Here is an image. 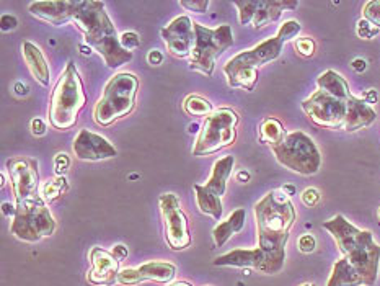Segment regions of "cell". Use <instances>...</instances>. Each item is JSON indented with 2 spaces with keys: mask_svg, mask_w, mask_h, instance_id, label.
I'll use <instances>...</instances> for the list:
<instances>
[{
  "mask_svg": "<svg viewBox=\"0 0 380 286\" xmlns=\"http://www.w3.org/2000/svg\"><path fill=\"white\" fill-rule=\"evenodd\" d=\"M258 247L266 256L269 275L279 273L286 262V244L295 222V208L283 190L269 191L255 205Z\"/></svg>",
  "mask_w": 380,
  "mask_h": 286,
  "instance_id": "6da1fadb",
  "label": "cell"
},
{
  "mask_svg": "<svg viewBox=\"0 0 380 286\" xmlns=\"http://www.w3.org/2000/svg\"><path fill=\"white\" fill-rule=\"evenodd\" d=\"M74 22L85 36V43L105 59L108 67L116 69L133 59L131 51L121 46L116 28L108 17L103 2L80 0Z\"/></svg>",
  "mask_w": 380,
  "mask_h": 286,
  "instance_id": "7a4b0ae2",
  "label": "cell"
},
{
  "mask_svg": "<svg viewBox=\"0 0 380 286\" xmlns=\"http://www.w3.org/2000/svg\"><path fill=\"white\" fill-rule=\"evenodd\" d=\"M324 229L331 234L343 256L361 275L364 285H376L380 265V246L374 241L372 232L357 229L343 215H336L330 221H325Z\"/></svg>",
  "mask_w": 380,
  "mask_h": 286,
  "instance_id": "3957f363",
  "label": "cell"
},
{
  "mask_svg": "<svg viewBox=\"0 0 380 286\" xmlns=\"http://www.w3.org/2000/svg\"><path fill=\"white\" fill-rule=\"evenodd\" d=\"M87 103L83 84L79 76V71L74 62H67L64 72L51 95L49 103V123L54 129L67 131L75 126L79 114Z\"/></svg>",
  "mask_w": 380,
  "mask_h": 286,
  "instance_id": "277c9868",
  "label": "cell"
},
{
  "mask_svg": "<svg viewBox=\"0 0 380 286\" xmlns=\"http://www.w3.org/2000/svg\"><path fill=\"white\" fill-rule=\"evenodd\" d=\"M137 90L139 81L131 72H119L113 76L93 110V119L98 126H109L118 119L128 117L136 107Z\"/></svg>",
  "mask_w": 380,
  "mask_h": 286,
  "instance_id": "5b68a950",
  "label": "cell"
},
{
  "mask_svg": "<svg viewBox=\"0 0 380 286\" xmlns=\"http://www.w3.org/2000/svg\"><path fill=\"white\" fill-rule=\"evenodd\" d=\"M196 43L190 56V69L211 77L214 72L216 59L233 44V31L231 25H221L219 28H206L195 22Z\"/></svg>",
  "mask_w": 380,
  "mask_h": 286,
  "instance_id": "8992f818",
  "label": "cell"
},
{
  "mask_svg": "<svg viewBox=\"0 0 380 286\" xmlns=\"http://www.w3.org/2000/svg\"><path fill=\"white\" fill-rule=\"evenodd\" d=\"M274 157L283 167L300 175H314L320 170L321 154L317 144L304 131L289 133L283 143L271 148Z\"/></svg>",
  "mask_w": 380,
  "mask_h": 286,
  "instance_id": "52a82bcc",
  "label": "cell"
},
{
  "mask_svg": "<svg viewBox=\"0 0 380 286\" xmlns=\"http://www.w3.org/2000/svg\"><path fill=\"white\" fill-rule=\"evenodd\" d=\"M238 119L240 118L237 112H233L232 108H221V110L212 112L197 134L192 155L196 157L212 155L232 145L237 139Z\"/></svg>",
  "mask_w": 380,
  "mask_h": 286,
  "instance_id": "ba28073f",
  "label": "cell"
},
{
  "mask_svg": "<svg viewBox=\"0 0 380 286\" xmlns=\"http://www.w3.org/2000/svg\"><path fill=\"white\" fill-rule=\"evenodd\" d=\"M15 206H17V215L10 225V234H13L20 241L31 244L53 236L56 221L51 215L48 203L43 198Z\"/></svg>",
  "mask_w": 380,
  "mask_h": 286,
  "instance_id": "9c48e42d",
  "label": "cell"
},
{
  "mask_svg": "<svg viewBox=\"0 0 380 286\" xmlns=\"http://www.w3.org/2000/svg\"><path fill=\"white\" fill-rule=\"evenodd\" d=\"M302 110L315 126L343 129L348 113V102L338 100L324 90H317L302 102Z\"/></svg>",
  "mask_w": 380,
  "mask_h": 286,
  "instance_id": "30bf717a",
  "label": "cell"
},
{
  "mask_svg": "<svg viewBox=\"0 0 380 286\" xmlns=\"http://www.w3.org/2000/svg\"><path fill=\"white\" fill-rule=\"evenodd\" d=\"M160 213L165 226V239L171 251H183L191 246L188 218L181 210L180 200L175 193H164L159 198Z\"/></svg>",
  "mask_w": 380,
  "mask_h": 286,
  "instance_id": "8fae6325",
  "label": "cell"
},
{
  "mask_svg": "<svg viewBox=\"0 0 380 286\" xmlns=\"http://www.w3.org/2000/svg\"><path fill=\"white\" fill-rule=\"evenodd\" d=\"M7 172L12 181L15 205L41 200L38 160L31 157H13L7 160Z\"/></svg>",
  "mask_w": 380,
  "mask_h": 286,
  "instance_id": "7c38bea8",
  "label": "cell"
},
{
  "mask_svg": "<svg viewBox=\"0 0 380 286\" xmlns=\"http://www.w3.org/2000/svg\"><path fill=\"white\" fill-rule=\"evenodd\" d=\"M233 5L238 8V20L242 25L252 23L253 28H263L278 22L286 8L294 10L299 2H279V0H235Z\"/></svg>",
  "mask_w": 380,
  "mask_h": 286,
  "instance_id": "4fadbf2b",
  "label": "cell"
},
{
  "mask_svg": "<svg viewBox=\"0 0 380 286\" xmlns=\"http://www.w3.org/2000/svg\"><path fill=\"white\" fill-rule=\"evenodd\" d=\"M283 46H284V41L276 35L273 36V38H269L266 41H263V43H259L258 46H255L253 49L243 51V53L232 57V59L223 66V72H231L235 69H257L258 71V67L278 59L281 51H283Z\"/></svg>",
  "mask_w": 380,
  "mask_h": 286,
  "instance_id": "5bb4252c",
  "label": "cell"
},
{
  "mask_svg": "<svg viewBox=\"0 0 380 286\" xmlns=\"http://www.w3.org/2000/svg\"><path fill=\"white\" fill-rule=\"evenodd\" d=\"M162 40L175 57L180 59L190 57L196 43L195 22H191V18L186 15L176 17L168 27L162 30Z\"/></svg>",
  "mask_w": 380,
  "mask_h": 286,
  "instance_id": "9a60e30c",
  "label": "cell"
},
{
  "mask_svg": "<svg viewBox=\"0 0 380 286\" xmlns=\"http://www.w3.org/2000/svg\"><path fill=\"white\" fill-rule=\"evenodd\" d=\"M176 268L168 262H147L137 268H124L118 275V283L134 286L142 282L170 283L175 278Z\"/></svg>",
  "mask_w": 380,
  "mask_h": 286,
  "instance_id": "2e32d148",
  "label": "cell"
},
{
  "mask_svg": "<svg viewBox=\"0 0 380 286\" xmlns=\"http://www.w3.org/2000/svg\"><path fill=\"white\" fill-rule=\"evenodd\" d=\"M75 157L79 160H106L113 159L118 155V150L114 145L108 141L106 138H103L102 134H97L88 129H82L74 139L72 144Z\"/></svg>",
  "mask_w": 380,
  "mask_h": 286,
  "instance_id": "e0dca14e",
  "label": "cell"
},
{
  "mask_svg": "<svg viewBox=\"0 0 380 286\" xmlns=\"http://www.w3.org/2000/svg\"><path fill=\"white\" fill-rule=\"evenodd\" d=\"M80 0H49V2H33L30 5V13L43 22L61 27L74 22Z\"/></svg>",
  "mask_w": 380,
  "mask_h": 286,
  "instance_id": "ac0fdd59",
  "label": "cell"
},
{
  "mask_svg": "<svg viewBox=\"0 0 380 286\" xmlns=\"http://www.w3.org/2000/svg\"><path fill=\"white\" fill-rule=\"evenodd\" d=\"M92 270L87 273L88 283L97 286H111L118 282L119 260L111 252L103 251L100 247H93L90 251Z\"/></svg>",
  "mask_w": 380,
  "mask_h": 286,
  "instance_id": "d6986e66",
  "label": "cell"
},
{
  "mask_svg": "<svg viewBox=\"0 0 380 286\" xmlns=\"http://www.w3.org/2000/svg\"><path fill=\"white\" fill-rule=\"evenodd\" d=\"M216 267H240L255 268L258 272L269 275V265L266 256L259 247L255 249H235V251L223 254L214 260Z\"/></svg>",
  "mask_w": 380,
  "mask_h": 286,
  "instance_id": "ffe728a7",
  "label": "cell"
},
{
  "mask_svg": "<svg viewBox=\"0 0 380 286\" xmlns=\"http://www.w3.org/2000/svg\"><path fill=\"white\" fill-rule=\"evenodd\" d=\"M377 113L374 108L362 100V98L351 97L348 100V113L345 119V131H359L364 129L376 121Z\"/></svg>",
  "mask_w": 380,
  "mask_h": 286,
  "instance_id": "44dd1931",
  "label": "cell"
},
{
  "mask_svg": "<svg viewBox=\"0 0 380 286\" xmlns=\"http://www.w3.org/2000/svg\"><path fill=\"white\" fill-rule=\"evenodd\" d=\"M22 51H23L25 62H27L31 76H33L41 85L48 87L49 79H51L49 64H48V61H46V57L43 56V53H41V49L36 44L30 43V41H25L22 46Z\"/></svg>",
  "mask_w": 380,
  "mask_h": 286,
  "instance_id": "7402d4cb",
  "label": "cell"
},
{
  "mask_svg": "<svg viewBox=\"0 0 380 286\" xmlns=\"http://www.w3.org/2000/svg\"><path fill=\"white\" fill-rule=\"evenodd\" d=\"M233 165H235V157L233 155H226V157L219 159L212 165V172L209 180L204 185L207 190H211L212 193H216L217 196H223L227 190V181L228 177L232 175Z\"/></svg>",
  "mask_w": 380,
  "mask_h": 286,
  "instance_id": "603a6c76",
  "label": "cell"
},
{
  "mask_svg": "<svg viewBox=\"0 0 380 286\" xmlns=\"http://www.w3.org/2000/svg\"><path fill=\"white\" fill-rule=\"evenodd\" d=\"M317 85H319V90L326 92L328 95L335 97L338 98V100L348 102L353 97L350 85H348L345 77L331 69H328L324 72V74L319 76V79H317Z\"/></svg>",
  "mask_w": 380,
  "mask_h": 286,
  "instance_id": "cb8c5ba5",
  "label": "cell"
},
{
  "mask_svg": "<svg viewBox=\"0 0 380 286\" xmlns=\"http://www.w3.org/2000/svg\"><path fill=\"white\" fill-rule=\"evenodd\" d=\"M245 220H247V211H245V208H238V210L233 211L226 221L219 222L214 227V231H212V237H214L216 246L222 247L228 239L235 236L237 232H240L245 226Z\"/></svg>",
  "mask_w": 380,
  "mask_h": 286,
  "instance_id": "d4e9b609",
  "label": "cell"
},
{
  "mask_svg": "<svg viewBox=\"0 0 380 286\" xmlns=\"http://www.w3.org/2000/svg\"><path fill=\"white\" fill-rule=\"evenodd\" d=\"M364 285V280L361 275L356 272V268L343 257L341 260L333 265V272L330 275L326 286H361Z\"/></svg>",
  "mask_w": 380,
  "mask_h": 286,
  "instance_id": "484cf974",
  "label": "cell"
},
{
  "mask_svg": "<svg viewBox=\"0 0 380 286\" xmlns=\"http://www.w3.org/2000/svg\"><path fill=\"white\" fill-rule=\"evenodd\" d=\"M195 193L200 211L204 213V215L212 216L217 221H221L223 213L221 196L212 193V191L207 190L204 185H195Z\"/></svg>",
  "mask_w": 380,
  "mask_h": 286,
  "instance_id": "4316f807",
  "label": "cell"
},
{
  "mask_svg": "<svg viewBox=\"0 0 380 286\" xmlns=\"http://www.w3.org/2000/svg\"><path fill=\"white\" fill-rule=\"evenodd\" d=\"M288 133L283 126V123L276 118H264L259 124V143L268 144L271 148H276L284 141Z\"/></svg>",
  "mask_w": 380,
  "mask_h": 286,
  "instance_id": "83f0119b",
  "label": "cell"
},
{
  "mask_svg": "<svg viewBox=\"0 0 380 286\" xmlns=\"http://www.w3.org/2000/svg\"><path fill=\"white\" fill-rule=\"evenodd\" d=\"M185 112L191 114V117H209L212 114V105L209 100H206V98L197 97V95H190L186 98L183 103Z\"/></svg>",
  "mask_w": 380,
  "mask_h": 286,
  "instance_id": "f1b7e54d",
  "label": "cell"
},
{
  "mask_svg": "<svg viewBox=\"0 0 380 286\" xmlns=\"http://www.w3.org/2000/svg\"><path fill=\"white\" fill-rule=\"evenodd\" d=\"M67 190H69V184H67L66 177H56L54 180H51L44 185L43 200L46 203H53L57 198H61L62 195H66Z\"/></svg>",
  "mask_w": 380,
  "mask_h": 286,
  "instance_id": "f546056e",
  "label": "cell"
},
{
  "mask_svg": "<svg viewBox=\"0 0 380 286\" xmlns=\"http://www.w3.org/2000/svg\"><path fill=\"white\" fill-rule=\"evenodd\" d=\"M300 23L299 22H295V20H288V22H284L283 25H281L279 30H278V35L281 40L284 41V43H288V41L290 40H294L295 36H298L300 33Z\"/></svg>",
  "mask_w": 380,
  "mask_h": 286,
  "instance_id": "4dcf8cb0",
  "label": "cell"
},
{
  "mask_svg": "<svg viewBox=\"0 0 380 286\" xmlns=\"http://www.w3.org/2000/svg\"><path fill=\"white\" fill-rule=\"evenodd\" d=\"M362 15L367 22H371L374 27L380 30V0H371L364 5Z\"/></svg>",
  "mask_w": 380,
  "mask_h": 286,
  "instance_id": "1f68e13d",
  "label": "cell"
},
{
  "mask_svg": "<svg viewBox=\"0 0 380 286\" xmlns=\"http://www.w3.org/2000/svg\"><path fill=\"white\" fill-rule=\"evenodd\" d=\"M295 51L302 56V57H312L315 54L317 44L312 38H298L294 41Z\"/></svg>",
  "mask_w": 380,
  "mask_h": 286,
  "instance_id": "d6a6232c",
  "label": "cell"
},
{
  "mask_svg": "<svg viewBox=\"0 0 380 286\" xmlns=\"http://www.w3.org/2000/svg\"><path fill=\"white\" fill-rule=\"evenodd\" d=\"M380 33V30L377 27H374L371 22H367L366 18L359 20L357 22V36L362 40H372Z\"/></svg>",
  "mask_w": 380,
  "mask_h": 286,
  "instance_id": "836d02e7",
  "label": "cell"
},
{
  "mask_svg": "<svg viewBox=\"0 0 380 286\" xmlns=\"http://www.w3.org/2000/svg\"><path fill=\"white\" fill-rule=\"evenodd\" d=\"M119 41H121L123 48L126 51H131V53L140 46V38L136 33H133V31H126V33H123L121 36H119Z\"/></svg>",
  "mask_w": 380,
  "mask_h": 286,
  "instance_id": "e575fe53",
  "label": "cell"
},
{
  "mask_svg": "<svg viewBox=\"0 0 380 286\" xmlns=\"http://www.w3.org/2000/svg\"><path fill=\"white\" fill-rule=\"evenodd\" d=\"M180 5L190 12H196V13H204L207 8H209L211 2L209 0H196V2H188V0H181Z\"/></svg>",
  "mask_w": 380,
  "mask_h": 286,
  "instance_id": "d590c367",
  "label": "cell"
},
{
  "mask_svg": "<svg viewBox=\"0 0 380 286\" xmlns=\"http://www.w3.org/2000/svg\"><path fill=\"white\" fill-rule=\"evenodd\" d=\"M320 198H321V195L317 189H307V190L302 191V203H304V205L309 206V208H314V206L319 205Z\"/></svg>",
  "mask_w": 380,
  "mask_h": 286,
  "instance_id": "8d00e7d4",
  "label": "cell"
},
{
  "mask_svg": "<svg viewBox=\"0 0 380 286\" xmlns=\"http://www.w3.org/2000/svg\"><path fill=\"white\" fill-rule=\"evenodd\" d=\"M299 251L304 252V254H312L317 249V241L315 237L312 236V234H304V236L299 237Z\"/></svg>",
  "mask_w": 380,
  "mask_h": 286,
  "instance_id": "74e56055",
  "label": "cell"
},
{
  "mask_svg": "<svg viewBox=\"0 0 380 286\" xmlns=\"http://www.w3.org/2000/svg\"><path fill=\"white\" fill-rule=\"evenodd\" d=\"M54 167L57 177H64V174L71 167V159L67 154H57L54 159Z\"/></svg>",
  "mask_w": 380,
  "mask_h": 286,
  "instance_id": "f35d334b",
  "label": "cell"
},
{
  "mask_svg": "<svg viewBox=\"0 0 380 286\" xmlns=\"http://www.w3.org/2000/svg\"><path fill=\"white\" fill-rule=\"evenodd\" d=\"M46 129H48V126H46V123L41 118H35L31 121V133L35 136H43V134H46Z\"/></svg>",
  "mask_w": 380,
  "mask_h": 286,
  "instance_id": "ab89813d",
  "label": "cell"
},
{
  "mask_svg": "<svg viewBox=\"0 0 380 286\" xmlns=\"http://www.w3.org/2000/svg\"><path fill=\"white\" fill-rule=\"evenodd\" d=\"M17 25H18V20L15 18L13 15H2V31H5V33L17 28Z\"/></svg>",
  "mask_w": 380,
  "mask_h": 286,
  "instance_id": "60d3db41",
  "label": "cell"
},
{
  "mask_svg": "<svg viewBox=\"0 0 380 286\" xmlns=\"http://www.w3.org/2000/svg\"><path fill=\"white\" fill-rule=\"evenodd\" d=\"M147 61H149V64H152V66H159V64H162V61H164V54L160 53L159 49H152V51H150V53L147 54Z\"/></svg>",
  "mask_w": 380,
  "mask_h": 286,
  "instance_id": "b9f144b4",
  "label": "cell"
},
{
  "mask_svg": "<svg viewBox=\"0 0 380 286\" xmlns=\"http://www.w3.org/2000/svg\"><path fill=\"white\" fill-rule=\"evenodd\" d=\"M111 254L119 260V262H121V260L128 257V247L123 246V244H118V246L111 251Z\"/></svg>",
  "mask_w": 380,
  "mask_h": 286,
  "instance_id": "7bdbcfd3",
  "label": "cell"
},
{
  "mask_svg": "<svg viewBox=\"0 0 380 286\" xmlns=\"http://www.w3.org/2000/svg\"><path fill=\"white\" fill-rule=\"evenodd\" d=\"M362 100L369 103V105H374V103H377L379 100V93L377 90H374V88H371V90H366L362 95Z\"/></svg>",
  "mask_w": 380,
  "mask_h": 286,
  "instance_id": "ee69618b",
  "label": "cell"
},
{
  "mask_svg": "<svg viewBox=\"0 0 380 286\" xmlns=\"http://www.w3.org/2000/svg\"><path fill=\"white\" fill-rule=\"evenodd\" d=\"M351 67H353V69L356 71V72H364V71L367 69V62L364 61L362 57H357V59H354V61L351 62Z\"/></svg>",
  "mask_w": 380,
  "mask_h": 286,
  "instance_id": "f6af8a7d",
  "label": "cell"
},
{
  "mask_svg": "<svg viewBox=\"0 0 380 286\" xmlns=\"http://www.w3.org/2000/svg\"><path fill=\"white\" fill-rule=\"evenodd\" d=\"M2 213H4V216H7V218H10V216L15 218V215H17V206L10 205V203H4Z\"/></svg>",
  "mask_w": 380,
  "mask_h": 286,
  "instance_id": "bcb514c9",
  "label": "cell"
},
{
  "mask_svg": "<svg viewBox=\"0 0 380 286\" xmlns=\"http://www.w3.org/2000/svg\"><path fill=\"white\" fill-rule=\"evenodd\" d=\"M250 179H252V175H250L248 172H245V170L238 172L237 174V180L240 181V184H247V181H250Z\"/></svg>",
  "mask_w": 380,
  "mask_h": 286,
  "instance_id": "7dc6e473",
  "label": "cell"
},
{
  "mask_svg": "<svg viewBox=\"0 0 380 286\" xmlns=\"http://www.w3.org/2000/svg\"><path fill=\"white\" fill-rule=\"evenodd\" d=\"M281 190H283V191H284V193H286V195H288V196H290V195H294V193H295V189H294V186H293V185H284V186H283V189H281Z\"/></svg>",
  "mask_w": 380,
  "mask_h": 286,
  "instance_id": "c3c4849f",
  "label": "cell"
},
{
  "mask_svg": "<svg viewBox=\"0 0 380 286\" xmlns=\"http://www.w3.org/2000/svg\"><path fill=\"white\" fill-rule=\"evenodd\" d=\"M80 49H82V54H90L92 53L90 46H88V48H85V46H80Z\"/></svg>",
  "mask_w": 380,
  "mask_h": 286,
  "instance_id": "681fc988",
  "label": "cell"
},
{
  "mask_svg": "<svg viewBox=\"0 0 380 286\" xmlns=\"http://www.w3.org/2000/svg\"><path fill=\"white\" fill-rule=\"evenodd\" d=\"M168 286H192V285L186 283V282H176V283H171V285H168Z\"/></svg>",
  "mask_w": 380,
  "mask_h": 286,
  "instance_id": "f907efd6",
  "label": "cell"
},
{
  "mask_svg": "<svg viewBox=\"0 0 380 286\" xmlns=\"http://www.w3.org/2000/svg\"><path fill=\"white\" fill-rule=\"evenodd\" d=\"M195 131H197V124H191V126H190V133H195Z\"/></svg>",
  "mask_w": 380,
  "mask_h": 286,
  "instance_id": "816d5d0a",
  "label": "cell"
},
{
  "mask_svg": "<svg viewBox=\"0 0 380 286\" xmlns=\"http://www.w3.org/2000/svg\"><path fill=\"white\" fill-rule=\"evenodd\" d=\"M302 286H315L314 283H305V285H302Z\"/></svg>",
  "mask_w": 380,
  "mask_h": 286,
  "instance_id": "f5cc1de1",
  "label": "cell"
},
{
  "mask_svg": "<svg viewBox=\"0 0 380 286\" xmlns=\"http://www.w3.org/2000/svg\"><path fill=\"white\" fill-rule=\"evenodd\" d=\"M379 220H380V208H379Z\"/></svg>",
  "mask_w": 380,
  "mask_h": 286,
  "instance_id": "db71d44e",
  "label": "cell"
}]
</instances>
